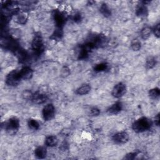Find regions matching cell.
Segmentation results:
<instances>
[{"instance_id": "cell-1", "label": "cell", "mask_w": 160, "mask_h": 160, "mask_svg": "<svg viewBox=\"0 0 160 160\" xmlns=\"http://www.w3.org/2000/svg\"><path fill=\"white\" fill-rule=\"evenodd\" d=\"M153 125L151 120L146 117H142L135 121L132 124V128L136 133H143L150 130Z\"/></svg>"}, {"instance_id": "cell-2", "label": "cell", "mask_w": 160, "mask_h": 160, "mask_svg": "<svg viewBox=\"0 0 160 160\" xmlns=\"http://www.w3.org/2000/svg\"><path fill=\"white\" fill-rule=\"evenodd\" d=\"M20 123L19 120L16 117H12L8 120V121L4 123V125H2V127H4L5 130L9 134H15L19 128Z\"/></svg>"}, {"instance_id": "cell-3", "label": "cell", "mask_w": 160, "mask_h": 160, "mask_svg": "<svg viewBox=\"0 0 160 160\" xmlns=\"http://www.w3.org/2000/svg\"><path fill=\"white\" fill-rule=\"evenodd\" d=\"M21 79L19 71L13 70L7 75L6 77V83L9 86H16L20 83Z\"/></svg>"}, {"instance_id": "cell-4", "label": "cell", "mask_w": 160, "mask_h": 160, "mask_svg": "<svg viewBox=\"0 0 160 160\" xmlns=\"http://www.w3.org/2000/svg\"><path fill=\"white\" fill-rule=\"evenodd\" d=\"M54 114H55L54 106L51 103L46 105L43 108L42 111L43 117L45 121L51 120L54 117Z\"/></svg>"}, {"instance_id": "cell-5", "label": "cell", "mask_w": 160, "mask_h": 160, "mask_svg": "<svg viewBox=\"0 0 160 160\" xmlns=\"http://www.w3.org/2000/svg\"><path fill=\"white\" fill-rule=\"evenodd\" d=\"M127 92V86L123 83H119L114 86L112 90V95L116 98L122 97Z\"/></svg>"}, {"instance_id": "cell-6", "label": "cell", "mask_w": 160, "mask_h": 160, "mask_svg": "<svg viewBox=\"0 0 160 160\" xmlns=\"http://www.w3.org/2000/svg\"><path fill=\"white\" fill-rule=\"evenodd\" d=\"M53 18L57 28L62 29L66 21L65 16L61 11L56 10L53 14Z\"/></svg>"}, {"instance_id": "cell-7", "label": "cell", "mask_w": 160, "mask_h": 160, "mask_svg": "<svg viewBox=\"0 0 160 160\" xmlns=\"http://www.w3.org/2000/svg\"><path fill=\"white\" fill-rule=\"evenodd\" d=\"M129 134L125 131L119 132L115 134L113 136V140L114 142L118 144H124L128 141Z\"/></svg>"}, {"instance_id": "cell-8", "label": "cell", "mask_w": 160, "mask_h": 160, "mask_svg": "<svg viewBox=\"0 0 160 160\" xmlns=\"http://www.w3.org/2000/svg\"><path fill=\"white\" fill-rule=\"evenodd\" d=\"M32 48L37 52H40L43 50V41L41 36L40 35H36L33 38L31 43Z\"/></svg>"}, {"instance_id": "cell-9", "label": "cell", "mask_w": 160, "mask_h": 160, "mask_svg": "<svg viewBox=\"0 0 160 160\" xmlns=\"http://www.w3.org/2000/svg\"><path fill=\"white\" fill-rule=\"evenodd\" d=\"M19 75L22 79L28 80L32 78L33 76V71L29 66H25L19 71Z\"/></svg>"}, {"instance_id": "cell-10", "label": "cell", "mask_w": 160, "mask_h": 160, "mask_svg": "<svg viewBox=\"0 0 160 160\" xmlns=\"http://www.w3.org/2000/svg\"><path fill=\"white\" fill-rule=\"evenodd\" d=\"M47 99H48V96L47 95L37 92L36 93H33V96L31 101L33 103H35V104L40 105V104H43L44 103L47 101Z\"/></svg>"}, {"instance_id": "cell-11", "label": "cell", "mask_w": 160, "mask_h": 160, "mask_svg": "<svg viewBox=\"0 0 160 160\" xmlns=\"http://www.w3.org/2000/svg\"><path fill=\"white\" fill-rule=\"evenodd\" d=\"M123 105L121 102H117L115 104H113L111 107L108 110V113L110 115H117L122 110Z\"/></svg>"}, {"instance_id": "cell-12", "label": "cell", "mask_w": 160, "mask_h": 160, "mask_svg": "<svg viewBox=\"0 0 160 160\" xmlns=\"http://www.w3.org/2000/svg\"><path fill=\"white\" fill-rule=\"evenodd\" d=\"M144 4L138 5L136 11V14L140 17H145L148 15V9Z\"/></svg>"}, {"instance_id": "cell-13", "label": "cell", "mask_w": 160, "mask_h": 160, "mask_svg": "<svg viewBox=\"0 0 160 160\" xmlns=\"http://www.w3.org/2000/svg\"><path fill=\"white\" fill-rule=\"evenodd\" d=\"M47 149L43 146H39L35 150V155L39 159H44L47 156Z\"/></svg>"}, {"instance_id": "cell-14", "label": "cell", "mask_w": 160, "mask_h": 160, "mask_svg": "<svg viewBox=\"0 0 160 160\" xmlns=\"http://www.w3.org/2000/svg\"><path fill=\"white\" fill-rule=\"evenodd\" d=\"M58 143V140L55 136H49L45 140V144L49 147H54Z\"/></svg>"}, {"instance_id": "cell-15", "label": "cell", "mask_w": 160, "mask_h": 160, "mask_svg": "<svg viewBox=\"0 0 160 160\" xmlns=\"http://www.w3.org/2000/svg\"><path fill=\"white\" fill-rule=\"evenodd\" d=\"M91 89L89 85H84L76 89V94L79 95H86L90 92Z\"/></svg>"}, {"instance_id": "cell-16", "label": "cell", "mask_w": 160, "mask_h": 160, "mask_svg": "<svg viewBox=\"0 0 160 160\" xmlns=\"http://www.w3.org/2000/svg\"><path fill=\"white\" fill-rule=\"evenodd\" d=\"M153 32V30L150 27H144L141 31L140 35L142 39L146 40L149 38Z\"/></svg>"}, {"instance_id": "cell-17", "label": "cell", "mask_w": 160, "mask_h": 160, "mask_svg": "<svg viewBox=\"0 0 160 160\" xmlns=\"http://www.w3.org/2000/svg\"><path fill=\"white\" fill-rule=\"evenodd\" d=\"M100 12L106 18H108L110 16H111V11L110 9V8L108 7V6L104 3V4H103L101 7H100Z\"/></svg>"}, {"instance_id": "cell-18", "label": "cell", "mask_w": 160, "mask_h": 160, "mask_svg": "<svg viewBox=\"0 0 160 160\" xmlns=\"http://www.w3.org/2000/svg\"><path fill=\"white\" fill-rule=\"evenodd\" d=\"M89 51H88L84 46L83 45L81 47L78 54V59L79 60H86L88 58L89 56Z\"/></svg>"}, {"instance_id": "cell-19", "label": "cell", "mask_w": 160, "mask_h": 160, "mask_svg": "<svg viewBox=\"0 0 160 160\" xmlns=\"http://www.w3.org/2000/svg\"><path fill=\"white\" fill-rule=\"evenodd\" d=\"M28 125L29 128L33 130H38L40 127L38 121L34 119H30L28 121Z\"/></svg>"}, {"instance_id": "cell-20", "label": "cell", "mask_w": 160, "mask_h": 160, "mask_svg": "<svg viewBox=\"0 0 160 160\" xmlns=\"http://www.w3.org/2000/svg\"><path fill=\"white\" fill-rule=\"evenodd\" d=\"M108 69V64L106 63H101L96 64L94 68V71L96 72L105 71Z\"/></svg>"}, {"instance_id": "cell-21", "label": "cell", "mask_w": 160, "mask_h": 160, "mask_svg": "<svg viewBox=\"0 0 160 160\" xmlns=\"http://www.w3.org/2000/svg\"><path fill=\"white\" fill-rule=\"evenodd\" d=\"M156 64V60L153 56L148 58L146 62V66L148 69H152Z\"/></svg>"}, {"instance_id": "cell-22", "label": "cell", "mask_w": 160, "mask_h": 160, "mask_svg": "<svg viewBox=\"0 0 160 160\" xmlns=\"http://www.w3.org/2000/svg\"><path fill=\"white\" fill-rule=\"evenodd\" d=\"M149 95L150 97L152 99H156L158 98L160 95V90L158 88H155L153 89H151L149 91Z\"/></svg>"}, {"instance_id": "cell-23", "label": "cell", "mask_w": 160, "mask_h": 160, "mask_svg": "<svg viewBox=\"0 0 160 160\" xmlns=\"http://www.w3.org/2000/svg\"><path fill=\"white\" fill-rule=\"evenodd\" d=\"M63 37V31H62V29L61 28H57L54 33L53 34L52 37L54 40H60Z\"/></svg>"}, {"instance_id": "cell-24", "label": "cell", "mask_w": 160, "mask_h": 160, "mask_svg": "<svg viewBox=\"0 0 160 160\" xmlns=\"http://www.w3.org/2000/svg\"><path fill=\"white\" fill-rule=\"evenodd\" d=\"M27 19H28V17H27V16L25 15V13L18 14L17 22L19 24H21V25L25 24L26 21H27Z\"/></svg>"}, {"instance_id": "cell-25", "label": "cell", "mask_w": 160, "mask_h": 160, "mask_svg": "<svg viewBox=\"0 0 160 160\" xmlns=\"http://www.w3.org/2000/svg\"><path fill=\"white\" fill-rule=\"evenodd\" d=\"M141 48V42L138 40H134L131 43V48L133 51H139Z\"/></svg>"}, {"instance_id": "cell-26", "label": "cell", "mask_w": 160, "mask_h": 160, "mask_svg": "<svg viewBox=\"0 0 160 160\" xmlns=\"http://www.w3.org/2000/svg\"><path fill=\"white\" fill-rule=\"evenodd\" d=\"M33 96V93H32L31 91L26 90L23 93V97L24 99H28V100H32Z\"/></svg>"}, {"instance_id": "cell-27", "label": "cell", "mask_w": 160, "mask_h": 160, "mask_svg": "<svg viewBox=\"0 0 160 160\" xmlns=\"http://www.w3.org/2000/svg\"><path fill=\"white\" fill-rule=\"evenodd\" d=\"M153 32L157 38H159L160 37V25L158 24L153 30Z\"/></svg>"}, {"instance_id": "cell-28", "label": "cell", "mask_w": 160, "mask_h": 160, "mask_svg": "<svg viewBox=\"0 0 160 160\" xmlns=\"http://www.w3.org/2000/svg\"><path fill=\"white\" fill-rule=\"evenodd\" d=\"M82 15L80 14L79 13H76L73 17V20L76 22V23H79L82 21Z\"/></svg>"}, {"instance_id": "cell-29", "label": "cell", "mask_w": 160, "mask_h": 160, "mask_svg": "<svg viewBox=\"0 0 160 160\" xmlns=\"http://www.w3.org/2000/svg\"><path fill=\"white\" fill-rule=\"evenodd\" d=\"M91 114L93 116H98L100 114V110L97 108H93L91 109Z\"/></svg>"}, {"instance_id": "cell-30", "label": "cell", "mask_w": 160, "mask_h": 160, "mask_svg": "<svg viewBox=\"0 0 160 160\" xmlns=\"http://www.w3.org/2000/svg\"><path fill=\"white\" fill-rule=\"evenodd\" d=\"M137 155V153H128L127 155V156H126L124 157L125 159H133Z\"/></svg>"}, {"instance_id": "cell-31", "label": "cell", "mask_w": 160, "mask_h": 160, "mask_svg": "<svg viewBox=\"0 0 160 160\" xmlns=\"http://www.w3.org/2000/svg\"><path fill=\"white\" fill-rule=\"evenodd\" d=\"M70 74V70L68 69V68H67L66 67V71H64V68H63V69L62 70V71H61V75H63L64 76H68Z\"/></svg>"}, {"instance_id": "cell-32", "label": "cell", "mask_w": 160, "mask_h": 160, "mask_svg": "<svg viewBox=\"0 0 160 160\" xmlns=\"http://www.w3.org/2000/svg\"><path fill=\"white\" fill-rule=\"evenodd\" d=\"M155 123L157 126L159 125V115L158 114L157 116L155 117Z\"/></svg>"}]
</instances>
